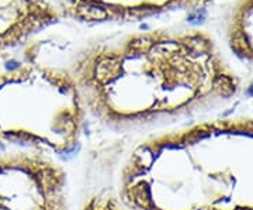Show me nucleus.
Wrapping results in <instances>:
<instances>
[{
    "instance_id": "nucleus-1",
    "label": "nucleus",
    "mask_w": 253,
    "mask_h": 210,
    "mask_svg": "<svg viewBox=\"0 0 253 210\" xmlns=\"http://www.w3.org/2000/svg\"><path fill=\"white\" fill-rule=\"evenodd\" d=\"M44 17L40 0H0V47L20 43Z\"/></svg>"
}]
</instances>
